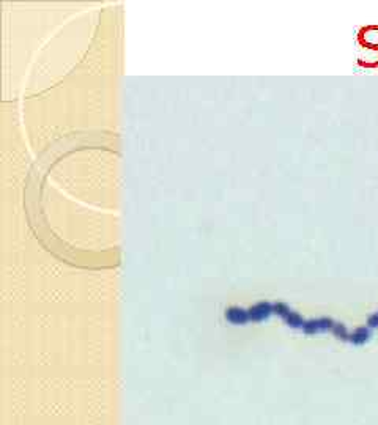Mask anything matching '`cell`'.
I'll return each mask as SVG.
<instances>
[{"instance_id": "cell-1", "label": "cell", "mask_w": 378, "mask_h": 425, "mask_svg": "<svg viewBox=\"0 0 378 425\" xmlns=\"http://www.w3.org/2000/svg\"><path fill=\"white\" fill-rule=\"evenodd\" d=\"M372 337V331H370V328L369 326H364V328H358L353 334L350 336V342L351 343H355V345H363V343H366L369 339Z\"/></svg>"}, {"instance_id": "cell-2", "label": "cell", "mask_w": 378, "mask_h": 425, "mask_svg": "<svg viewBox=\"0 0 378 425\" xmlns=\"http://www.w3.org/2000/svg\"><path fill=\"white\" fill-rule=\"evenodd\" d=\"M361 40L366 47L378 49V27H367L361 35Z\"/></svg>"}, {"instance_id": "cell-3", "label": "cell", "mask_w": 378, "mask_h": 425, "mask_svg": "<svg viewBox=\"0 0 378 425\" xmlns=\"http://www.w3.org/2000/svg\"><path fill=\"white\" fill-rule=\"evenodd\" d=\"M333 332H334V334H336L339 339H344V340L350 339V336H348V332H347V329H345L344 324H334Z\"/></svg>"}, {"instance_id": "cell-4", "label": "cell", "mask_w": 378, "mask_h": 425, "mask_svg": "<svg viewBox=\"0 0 378 425\" xmlns=\"http://www.w3.org/2000/svg\"><path fill=\"white\" fill-rule=\"evenodd\" d=\"M367 326H369L370 329H372V328H378V312L369 317V320H367Z\"/></svg>"}]
</instances>
